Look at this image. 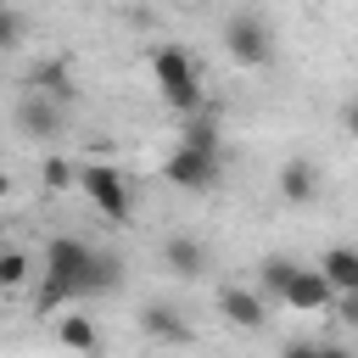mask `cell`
Masks as SVG:
<instances>
[{
  "instance_id": "ffe728a7",
  "label": "cell",
  "mask_w": 358,
  "mask_h": 358,
  "mask_svg": "<svg viewBox=\"0 0 358 358\" xmlns=\"http://www.w3.org/2000/svg\"><path fill=\"white\" fill-rule=\"evenodd\" d=\"M341 123H347V134L358 140V101H347V112H341Z\"/></svg>"
},
{
  "instance_id": "44dd1931",
  "label": "cell",
  "mask_w": 358,
  "mask_h": 358,
  "mask_svg": "<svg viewBox=\"0 0 358 358\" xmlns=\"http://www.w3.org/2000/svg\"><path fill=\"white\" fill-rule=\"evenodd\" d=\"M190 6H213V0H190Z\"/></svg>"
},
{
  "instance_id": "7c38bea8",
  "label": "cell",
  "mask_w": 358,
  "mask_h": 358,
  "mask_svg": "<svg viewBox=\"0 0 358 358\" xmlns=\"http://www.w3.org/2000/svg\"><path fill=\"white\" fill-rule=\"evenodd\" d=\"M319 268L330 274L336 291H358V246H330V252L319 257Z\"/></svg>"
},
{
  "instance_id": "3957f363",
  "label": "cell",
  "mask_w": 358,
  "mask_h": 358,
  "mask_svg": "<svg viewBox=\"0 0 358 358\" xmlns=\"http://www.w3.org/2000/svg\"><path fill=\"white\" fill-rule=\"evenodd\" d=\"M78 190H84L90 207H95L101 218H112V224H123V218L134 213V190H129V179H123L112 162H90V168H78Z\"/></svg>"
},
{
  "instance_id": "5b68a950",
  "label": "cell",
  "mask_w": 358,
  "mask_h": 358,
  "mask_svg": "<svg viewBox=\"0 0 358 358\" xmlns=\"http://www.w3.org/2000/svg\"><path fill=\"white\" fill-rule=\"evenodd\" d=\"M224 50H229V62H241V67H268V56H274V28H268L263 17H252V11H241V17L224 22Z\"/></svg>"
},
{
  "instance_id": "8992f818",
  "label": "cell",
  "mask_w": 358,
  "mask_h": 358,
  "mask_svg": "<svg viewBox=\"0 0 358 358\" xmlns=\"http://www.w3.org/2000/svg\"><path fill=\"white\" fill-rule=\"evenodd\" d=\"M336 296H341V291L330 285V274H324L319 263H296V274H291L280 308H291V313H330Z\"/></svg>"
},
{
  "instance_id": "ba28073f",
  "label": "cell",
  "mask_w": 358,
  "mask_h": 358,
  "mask_svg": "<svg viewBox=\"0 0 358 358\" xmlns=\"http://www.w3.org/2000/svg\"><path fill=\"white\" fill-rule=\"evenodd\" d=\"M280 196H285L291 207H308V201L319 196V168H313L308 157H291V162L280 168Z\"/></svg>"
},
{
  "instance_id": "8fae6325",
  "label": "cell",
  "mask_w": 358,
  "mask_h": 358,
  "mask_svg": "<svg viewBox=\"0 0 358 358\" xmlns=\"http://www.w3.org/2000/svg\"><path fill=\"white\" fill-rule=\"evenodd\" d=\"M162 257H168V268H173L179 280H196V274L207 268V252H201V246H196L190 235H173V241L162 246Z\"/></svg>"
},
{
  "instance_id": "9c48e42d",
  "label": "cell",
  "mask_w": 358,
  "mask_h": 358,
  "mask_svg": "<svg viewBox=\"0 0 358 358\" xmlns=\"http://www.w3.org/2000/svg\"><path fill=\"white\" fill-rule=\"evenodd\" d=\"M17 129H22V134H56V129H62V112L50 106L45 90H28V95H22V106H17Z\"/></svg>"
},
{
  "instance_id": "6da1fadb",
  "label": "cell",
  "mask_w": 358,
  "mask_h": 358,
  "mask_svg": "<svg viewBox=\"0 0 358 358\" xmlns=\"http://www.w3.org/2000/svg\"><path fill=\"white\" fill-rule=\"evenodd\" d=\"M45 274H50L56 285H67L73 296H90V291L117 285L112 257H101V252H95L90 241H78V235H56V241H45Z\"/></svg>"
},
{
  "instance_id": "d6986e66",
  "label": "cell",
  "mask_w": 358,
  "mask_h": 358,
  "mask_svg": "<svg viewBox=\"0 0 358 358\" xmlns=\"http://www.w3.org/2000/svg\"><path fill=\"white\" fill-rule=\"evenodd\" d=\"M336 313H341L347 324H358V291H341V296H336Z\"/></svg>"
},
{
  "instance_id": "52a82bcc",
  "label": "cell",
  "mask_w": 358,
  "mask_h": 358,
  "mask_svg": "<svg viewBox=\"0 0 358 358\" xmlns=\"http://www.w3.org/2000/svg\"><path fill=\"white\" fill-rule=\"evenodd\" d=\"M268 291H246V285H224L218 291V308L235 330H268Z\"/></svg>"
},
{
  "instance_id": "277c9868",
  "label": "cell",
  "mask_w": 358,
  "mask_h": 358,
  "mask_svg": "<svg viewBox=\"0 0 358 358\" xmlns=\"http://www.w3.org/2000/svg\"><path fill=\"white\" fill-rule=\"evenodd\" d=\"M224 173V145H201V140H179L168 157V179L179 190H213Z\"/></svg>"
},
{
  "instance_id": "30bf717a",
  "label": "cell",
  "mask_w": 358,
  "mask_h": 358,
  "mask_svg": "<svg viewBox=\"0 0 358 358\" xmlns=\"http://www.w3.org/2000/svg\"><path fill=\"white\" fill-rule=\"evenodd\" d=\"M56 341H62L67 352H101V330H95L90 313H67V319L56 324Z\"/></svg>"
},
{
  "instance_id": "4fadbf2b",
  "label": "cell",
  "mask_w": 358,
  "mask_h": 358,
  "mask_svg": "<svg viewBox=\"0 0 358 358\" xmlns=\"http://www.w3.org/2000/svg\"><path fill=\"white\" fill-rule=\"evenodd\" d=\"M291 274H296V263L291 257H263V268H257V280H263V291L280 302L285 296V285H291Z\"/></svg>"
},
{
  "instance_id": "9a60e30c",
  "label": "cell",
  "mask_w": 358,
  "mask_h": 358,
  "mask_svg": "<svg viewBox=\"0 0 358 358\" xmlns=\"http://www.w3.org/2000/svg\"><path fill=\"white\" fill-rule=\"evenodd\" d=\"M22 280H28V257L17 246H6L0 252V285H22Z\"/></svg>"
},
{
  "instance_id": "5bb4252c",
  "label": "cell",
  "mask_w": 358,
  "mask_h": 358,
  "mask_svg": "<svg viewBox=\"0 0 358 358\" xmlns=\"http://www.w3.org/2000/svg\"><path fill=\"white\" fill-rule=\"evenodd\" d=\"M34 90H45L50 101H73V78H67V67H56V62H45V67L34 73Z\"/></svg>"
},
{
  "instance_id": "7a4b0ae2",
  "label": "cell",
  "mask_w": 358,
  "mask_h": 358,
  "mask_svg": "<svg viewBox=\"0 0 358 358\" xmlns=\"http://www.w3.org/2000/svg\"><path fill=\"white\" fill-rule=\"evenodd\" d=\"M151 84H157V95H162L179 117L201 112V101H207L201 67H196L190 50H179V45H157V50H151Z\"/></svg>"
},
{
  "instance_id": "ac0fdd59",
  "label": "cell",
  "mask_w": 358,
  "mask_h": 358,
  "mask_svg": "<svg viewBox=\"0 0 358 358\" xmlns=\"http://www.w3.org/2000/svg\"><path fill=\"white\" fill-rule=\"evenodd\" d=\"M45 185H50V190H62V185H73V168H67L62 157H50V162H45Z\"/></svg>"
},
{
  "instance_id": "2e32d148",
  "label": "cell",
  "mask_w": 358,
  "mask_h": 358,
  "mask_svg": "<svg viewBox=\"0 0 358 358\" xmlns=\"http://www.w3.org/2000/svg\"><path fill=\"white\" fill-rule=\"evenodd\" d=\"M145 330L151 336H168V341H185V324H173L168 308H145Z\"/></svg>"
},
{
  "instance_id": "e0dca14e",
  "label": "cell",
  "mask_w": 358,
  "mask_h": 358,
  "mask_svg": "<svg viewBox=\"0 0 358 358\" xmlns=\"http://www.w3.org/2000/svg\"><path fill=\"white\" fill-rule=\"evenodd\" d=\"M0 45H6V50L22 45V17H17V11H6V22H0Z\"/></svg>"
}]
</instances>
